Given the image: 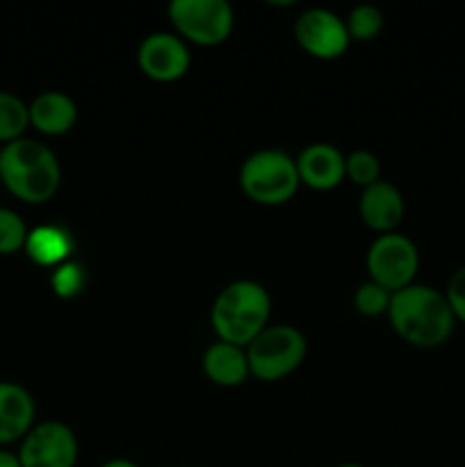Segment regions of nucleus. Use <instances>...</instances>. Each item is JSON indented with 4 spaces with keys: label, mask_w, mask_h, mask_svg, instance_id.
<instances>
[{
    "label": "nucleus",
    "mask_w": 465,
    "mask_h": 467,
    "mask_svg": "<svg viewBox=\"0 0 465 467\" xmlns=\"http://www.w3.org/2000/svg\"><path fill=\"white\" fill-rule=\"evenodd\" d=\"M340 467H365V465H358V463H345V465H340Z\"/></svg>",
    "instance_id": "obj_26"
},
{
    "label": "nucleus",
    "mask_w": 465,
    "mask_h": 467,
    "mask_svg": "<svg viewBox=\"0 0 465 467\" xmlns=\"http://www.w3.org/2000/svg\"><path fill=\"white\" fill-rule=\"evenodd\" d=\"M27 228L21 214L9 208H0V254H16L26 249Z\"/></svg>",
    "instance_id": "obj_20"
},
{
    "label": "nucleus",
    "mask_w": 465,
    "mask_h": 467,
    "mask_svg": "<svg viewBox=\"0 0 465 467\" xmlns=\"http://www.w3.org/2000/svg\"><path fill=\"white\" fill-rule=\"evenodd\" d=\"M30 126V109L18 96L9 91H0V141L12 144L21 140L23 132Z\"/></svg>",
    "instance_id": "obj_17"
},
{
    "label": "nucleus",
    "mask_w": 465,
    "mask_h": 467,
    "mask_svg": "<svg viewBox=\"0 0 465 467\" xmlns=\"http://www.w3.org/2000/svg\"><path fill=\"white\" fill-rule=\"evenodd\" d=\"M0 467H21L18 454H12L7 450H0Z\"/></svg>",
    "instance_id": "obj_24"
},
{
    "label": "nucleus",
    "mask_w": 465,
    "mask_h": 467,
    "mask_svg": "<svg viewBox=\"0 0 465 467\" xmlns=\"http://www.w3.org/2000/svg\"><path fill=\"white\" fill-rule=\"evenodd\" d=\"M390 299H392V292H388L386 287L377 285L374 281H367L356 290L354 306L363 317H378V315H388Z\"/></svg>",
    "instance_id": "obj_21"
},
{
    "label": "nucleus",
    "mask_w": 465,
    "mask_h": 467,
    "mask_svg": "<svg viewBox=\"0 0 465 467\" xmlns=\"http://www.w3.org/2000/svg\"><path fill=\"white\" fill-rule=\"evenodd\" d=\"M203 372L212 383L222 388L242 386L249 377V358L244 347L212 342L203 354Z\"/></svg>",
    "instance_id": "obj_15"
},
{
    "label": "nucleus",
    "mask_w": 465,
    "mask_h": 467,
    "mask_svg": "<svg viewBox=\"0 0 465 467\" xmlns=\"http://www.w3.org/2000/svg\"><path fill=\"white\" fill-rule=\"evenodd\" d=\"M345 23L351 39L369 41L381 32L383 14L381 9L374 7V5H358V7L351 9L349 18H346Z\"/></svg>",
    "instance_id": "obj_18"
},
{
    "label": "nucleus",
    "mask_w": 465,
    "mask_h": 467,
    "mask_svg": "<svg viewBox=\"0 0 465 467\" xmlns=\"http://www.w3.org/2000/svg\"><path fill=\"white\" fill-rule=\"evenodd\" d=\"M137 64L150 80L173 82L190 68V50L181 36L171 32H153L140 44Z\"/></svg>",
    "instance_id": "obj_10"
},
{
    "label": "nucleus",
    "mask_w": 465,
    "mask_h": 467,
    "mask_svg": "<svg viewBox=\"0 0 465 467\" xmlns=\"http://www.w3.org/2000/svg\"><path fill=\"white\" fill-rule=\"evenodd\" d=\"M358 213L360 219L381 235L395 233V228L404 219V196L392 182L377 181L374 185L365 187L360 194Z\"/></svg>",
    "instance_id": "obj_12"
},
{
    "label": "nucleus",
    "mask_w": 465,
    "mask_h": 467,
    "mask_svg": "<svg viewBox=\"0 0 465 467\" xmlns=\"http://www.w3.org/2000/svg\"><path fill=\"white\" fill-rule=\"evenodd\" d=\"M345 171L346 178H351L363 190L381 181V162L369 150H351L345 158Z\"/></svg>",
    "instance_id": "obj_19"
},
{
    "label": "nucleus",
    "mask_w": 465,
    "mask_h": 467,
    "mask_svg": "<svg viewBox=\"0 0 465 467\" xmlns=\"http://www.w3.org/2000/svg\"><path fill=\"white\" fill-rule=\"evenodd\" d=\"M269 292L260 283L242 278L219 292L210 310V322L219 340L246 349L253 337L269 327Z\"/></svg>",
    "instance_id": "obj_3"
},
{
    "label": "nucleus",
    "mask_w": 465,
    "mask_h": 467,
    "mask_svg": "<svg viewBox=\"0 0 465 467\" xmlns=\"http://www.w3.org/2000/svg\"><path fill=\"white\" fill-rule=\"evenodd\" d=\"M308 342L294 327H267L246 347L249 372L260 381H278L294 372L305 358Z\"/></svg>",
    "instance_id": "obj_5"
},
{
    "label": "nucleus",
    "mask_w": 465,
    "mask_h": 467,
    "mask_svg": "<svg viewBox=\"0 0 465 467\" xmlns=\"http://www.w3.org/2000/svg\"><path fill=\"white\" fill-rule=\"evenodd\" d=\"M100 467H140V465L132 463V461H128V459H112V461H105Z\"/></svg>",
    "instance_id": "obj_25"
},
{
    "label": "nucleus",
    "mask_w": 465,
    "mask_h": 467,
    "mask_svg": "<svg viewBox=\"0 0 465 467\" xmlns=\"http://www.w3.org/2000/svg\"><path fill=\"white\" fill-rule=\"evenodd\" d=\"M419 269V251L401 233H386L372 242L367 251V272L377 285L399 292L413 285Z\"/></svg>",
    "instance_id": "obj_7"
},
{
    "label": "nucleus",
    "mask_w": 465,
    "mask_h": 467,
    "mask_svg": "<svg viewBox=\"0 0 465 467\" xmlns=\"http://www.w3.org/2000/svg\"><path fill=\"white\" fill-rule=\"evenodd\" d=\"M0 178L16 199L26 203H46L57 192L62 171L48 146L21 137L0 149Z\"/></svg>",
    "instance_id": "obj_2"
},
{
    "label": "nucleus",
    "mask_w": 465,
    "mask_h": 467,
    "mask_svg": "<svg viewBox=\"0 0 465 467\" xmlns=\"http://www.w3.org/2000/svg\"><path fill=\"white\" fill-rule=\"evenodd\" d=\"M296 171H299V181L313 190H333L346 176L345 155L333 144L317 141V144H310L301 150L299 158H296Z\"/></svg>",
    "instance_id": "obj_11"
},
{
    "label": "nucleus",
    "mask_w": 465,
    "mask_h": 467,
    "mask_svg": "<svg viewBox=\"0 0 465 467\" xmlns=\"http://www.w3.org/2000/svg\"><path fill=\"white\" fill-rule=\"evenodd\" d=\"M445 296L451 313H454L456 322L465 324V265L456 269V272L450 276V281H447V287H445Z\"/></svg>",
    "instance_id": "obj_23"
},
{
    "label": "nucleus",
    "mask_w": 465,
    "mask_h": 467,
    "mask_svg": "<svg viewBox=\"0 0 465 467\" xmlns=\"http://www.w3.org/2000/svg\"><path fill=\"white\" fill-rule=\"evenodd\" d=\"M85 285V269L78 263H62L53 274V287L59 296H73Z\"/></svg>",
    "instance_id": "obj_22"
},
{
    "label": "nucleus",
    "mask_w": 465,
    "mask_h": 467,
    "mask_svg": "<svg viewBox=\"0 0 465 467\" xmlns=\"http://www.w3.org/2000/svg\"><path fill=\"white\" fill-rule=\"evenodd\" d=\"M21 467H76L78 438L57 420L35 424L21 441Z\"/></svg>",
    "instance_id": "obj_8"
},
{
    "label": "nucleus",
    "mask_w": 465,
    "mask_h": 467,
    "mask_svg": "<svg viewBox=\"0 0 465 467\" xmlns=\"http://www.w3.org/2000/svg\"><path fill=\"white\" fill-rule=\"evenodd\" d=\"M27 109H30V126L44 135L57 137L76 126L78 108L71 96L64 91H41L27 105Z\"/></svg>",
    "instance_id": "obj_14"
},
{
    "label": "nucleus",
    "mask_w": 465,
    "mask_h": 467,
    "mask_svg": "<svg viewBox=\"0 0 465 467\" xmlns=\"http://www.w3.org/2000/svg\"><path fill=\"white\" fill-rule=\"evenodd\" d=\"M35 427V400L23 386L0 381V445L23 441Z\"/></svg>",
    "instance_id": "obj_13"
},
{
    "label": "nucleus",
    "mask_w": 465,
    "mask_h": 467,
    "mask_svg": "<svg viewBox=\"0 0 465 467\" xmlns=\"http://www.w3.org/2000/svg\"><path fill=\"white\" fill-rule=\"evenodd\" d=\"M242 192L253 203L283 205L296 194L301 181L296 160L278 149H263L251 153L240 169Z\"/></svg>",
    "instance_id": "obj_4"
},
{
    "label": "nucleus",
    "mask_w": 465,
    "mask_h": 467,
    "mask_svg": "<svg viewBox=\"0 0 465 467\" xmlns=\"http://www.w3.org/2000/svg\"><path fill=\"white\" fill-rule=\"evenodd\" d=\"M294 36L301 48L319 59H336L349 46L351 36L346 23L331 9H305L294 23Z\"/></svg>",
    "instance_id": "obj_9"
},
{
    "label": "nucleus",
    "mask_w": 465,
    "mask_h": 467,
    "mask_svg": "<svg viewBox=\"0 0 465 467\" xmlns=\"http://www.w3.org/2000/svg\"><path fill=\"white\" fill-rule=\"evenodd\" d=\"M388 319L401 340L419 349L445 345L456 324L445 292L418 283L392 292Z\"/></svg>",
    "instance_id": "obj_1"
},
{
    "label": "nucleus",
    "mask_w": 465,
    "mask_h": 467,
    "mask_svg": "<svg viewBox=\"0 0 465 467\" xmlns=\"http://www.w3.org/2000/svg\"><path fill=\"white\" fill-rule=\"evenodd\" d=\"M71 235L64 228L57 226H39L27 233L26 251L36 265H62L67 263V255L71 254Z\"/></svg>",
    "instance_id": "obj_16"
},
{
    "label": "nucleus",
    "mask_w": 465,
    "mask_h": 467,
    "mask_svg": "<svg viewBox=\"0 0 465 467\" xmlns=\"http://www.w3.org/2000/svg\"><path fill=\"white\" fill-rule=\"evenodd\" d=\"M169 18L178 35L199 46L222 44L235 26V12L226 0H171Z\"/></svg>",
    "instance_id": "obj_6"
}]
</instances>
